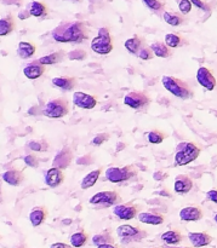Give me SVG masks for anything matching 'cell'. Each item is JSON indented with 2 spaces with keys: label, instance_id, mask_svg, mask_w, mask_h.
Here are the masks:
<instances>
[{
  "label": "cell",
  "instance_id": "cell-1",
  "mask_svg": "<svg viewBox=\"0 0 217 248\" xmlns=\"http://www.w3.org/2000/svg\"><path fill=\"white\" fill-rule=\"evenodd\" d=\"M51 34L53 40L57 43L79 44L89 38V29L85 22L74 21L60 24Z\"/></svg>",
  "mask_w": 217,
  "mask_h": 248
},
{
  "label": "cell",
  "instance_id": "cell-2",
  "mask_svg": "<svg viewBox=\"0 0 217 248\" xmlns=\"http://www.w3.org/2000/svg\"><path fill=\"white\" fill-rule=\"evenodd\" d=\"M162 84L170 93L176 96L177 98L181 99H189L193 97V91L191 86L184 80L179 78L171 77V75H164L162 78Z\"/></svg>",
  "mask_w": 217,
  "mask_h": 248
},
{
  "label": "cell",
  "instance_id": "cell-3",
  "mask_svg": "<svg viewBox=\"0 0 217 248\" xmlns=\"http://www.w3.org/2000/svg\"><path fill=\"white\" fill-rule=\"evenodd\" d=\"M200 155V148L192 142H182L177 145L175 162L177 166H187Z\"/></svg>",
  "mask_w": 217,
  "mask_h": 248
},
{
  "label": "cell",
  "instance_id": "cell-4",
  "mask_svg": "<svg viewBox=\"0 0 217 248\" xmlns=\"http://www.w3.org/2000/svg\"><path fill=\"white\" fill-rule=\"evenodd\" d=\"M69 103L63 97L53 98L49 101L44 107L43 114L50 119H60L67 115L69 113Z\"/></svg>",
  "mask_w": 217,
  "mask_h": 248
},
{
  "label": "cell",
  "instance_id": "cell-5",
  "mask_svg": "<svg viewBox=\"0 0 217 248\" xmlns=\"http://www.w3.org/2000/svg\"><path fill=\"white\" fill-rule=\"evenodd\" d=\"M135 176H137V169L133 165H126L123 167H109L106 171V179L111 183L128 182Z\"/></svg>",
  "mask_w": 217,
  "mask_h": 248
},
{
  "label": "cell",
  "instance_id": "cell-6",
  "mask_svg": "<svg viewBox=\"0 0 217 248\" xmlns=\"http://www.w3.org/2000/svg\"><path fill=\"white\" fill-rule=\"evenodd\" d=\"M91 50L99 55H108L113 50V41L108 28L102 27L99 29V35L92 39Z\"/></svg>",
  "mask_w": 217,
  "mask_h": 248
},
{
  "label": "cell",
  "instance_id": "cell-7",
  "mask_svg": "<svg viewBox=\"0 0 217 248\" xmlns=\"http://www.w3.org/2000/svg\"><path fill=\"white\" fill-rule=\"evenodd\" d=\"M117 235L121 239L123 244H129L133 241H141L147 236V232L138 227H134L130 224H124L118 227Z\"/></svg>",
  "mask_w": 217,
  "mask_h": 248
},
{
  "label": "cell",
  "instance_id": "cell-8",
  "mask_svg": "<svg viewBox=\"0 0 217 248\" xmlns=\"http://www.w3.org/2000/svg\"><path fill=\"white\" fill-rule=\"evenodd\" d=\"M121 201L120 195L117 191H100L90 199V203L99 207H112Z\"/></svg>",
  "mask_w": 217,
  "mask_h": 248
},
{
  "label": "cell",
  "instance_id": "cell-9",
  "mask_svg": "<svg viewBox=\"0 0 217 248\" xmlns=\"http://www.w3.org/2000/svg\"><path fill=\"white\" fill-rule=\"evenodd\" d=\"M150 103V98L146 92L143 91H131L124 97V104L130 108L138 110L145 107H147Z\"/></svg>",
  "mask_w": 217,
  "mask_h": 248
},
{
  "label": "cell",
  "instance_id": "cell-10",
  "mask_svg": "<svg viewBox=\"0 0 217 248\" xmlns=\"http://www.w3.org/2000/svg\"><path fill=\"white\" fill-rule=\"evenodd\" d=\"M138 211H140V206L133 202H128L114 206L113 213L119 218V219L131 220L135 217H137Z\"/></svg>",
  "mask_w": 217,
  "mask_h": 248
},
{
  "label": "cell",
  "instance_id": "cell-11",
  "mask_svg": "<svg viewBox=\"0 0 217 248\" xmlns=\"http://www.w3.org/2000/svg\"><path fill=\"white\" fill-rule=\"evenodd\" d=\"M197 80H198L199 85H201L208 91H213L217 84L215 77L211 73V70L208 69L206 67L199 68L198 72H197Z\"/></svg>",
  "mask_w": 217,
  "mask_h": 248
},
{
  "label": "cell",
  "instance_id": "cell-12",
  "mask_svg": "<svg viewBox=\"0 0 217 248\" xmlns=\"http://www.w3.org/2000/svg\"><path fill=\"white\" fill-rule=\"evenodd\" d=\"M73 103L82 109H94L97 104V98L92 94L77 91L73 94Z\"/></svg>",
  "mask_w": 217,
  "mask_h": 248
},
{
  "label": "cell",
  "instance_id": "cell-13",
  "mask_svg": "<svg viewBox=\"0 0 217 248\" xmlns=\"http://www.w3.org/2000/svg\"><path fill=\"white\" fill-rule=\"evenodd\" d=\"M45 184L49 188H57L65 182V173L62 169L58 167H51L50 170L45 172Z\"/></svg>",
  "mask_w": 217,
  "mask_h": 248
},
{
  "label": "cell",
  "instance_id": "cell-14",
  "mask_svg": "<svg viewBox=\"0 0 217 248\" xmlns=\"http://www.w3.org/2000/svg\"><path fill=\"white\" fill-rule=\"evenodd\" d=\"M45 72H46V65L39 62V60L28 63V64L23 68L24 77L28 78V79L31 80H35L38 79V78L43 77Z\"/></svg>",
  "mask_w": 217,
  "mask_h": 248
},
{
  "label": "cell",
  "instance_id": "cell-15",
  "mask_svg": "<svg viewBox=\"0 0 217 248\" xmlns=\"http://www.w3.org/2000/svg\"><path fill=\"white\" fill-rule=\"evenodd\" d=\"M193 189V179L187 174H179L175 179L174 190L176 194L184 195Z\"/></svg>",
  "mask_w": 217,
  "mask_h": 248
},
{
  "label": "cell",
  "instance_id": "cell-16",
  "mask_svg": "<svg viewBox=\"0 0 217 248\" xmlns=\"http://www.w3.org/2000/svg\"><path fill=\"white\" fill-rule=\"evenodd\" d=\"M73 160V153L69 147H63L57 155L53 159V167H58V169H67L70 165Z\"/></svg>",
  "mask_w": 217,
  "mask_h": 248
},
{
  "label": "cell",
  "instance_id": "cell-17",
  "mask_svg": "<svg viewBox=\"0 0 217 248\" xmlns=\"http://www.w3.org/2000/svg\"><path fill=\"white\" fill-rule=\"evenodd\" d=\"M204 212L198 206H188L180 211V218L184 222H198L203 218Z\"/></svg>",
  "mask_w": 217,
  "mask_h": 248
},
{
  "label": "cell",
  "instance_id": "cell-18",
  "mask_svg": "<svg viewBox=\"0 0 217 248\" xmlns=\"http://www.w3.org/2000/svg\"><path fill=\"white\" fill-rule=\"evenodd\" d=\"M49 216V210L45 206H38L34 207L29 213V222L33 227H40L44 222L46 220Z\"/></svg>",
  "mask_w": 217,
  "mask_h": 248
},
{
  "label": "cell",
  "instance_id": "cell-19",
  "mask_svg": "<svg viewBox=\"0 0 217 248\" xmlns=\"http://www.w3.org/2000/svg\"><path fill=\"white\" fill-rule=\"evenodd\" d=\"M2 181L6 184L12 186H18L23 183L24 174L23 172L17 169H10L2 173Z\"/></svg>",
  "mask_w": 217,
  "mask_h": 248
},
{
  "label": "cell",
  "instance_id": "cell-20",
  "mask_svg": "<svg viewBox=\"0 0 217 248\" xmlns=\"http://www.w3.org/2000/svg\"><path fill=\"white\" fill-rule=\"evenodd\" d=\"M137 217L141 223L150 225H160L165 222V216L159 212H141Z\"/></svg>",
  "mask_w": 217,
  "mask_h": 248
},
{
  "label": "cell",
  "instance_id": "cell-21",
  "mask_svg": "<svg viewBox=\"0 0 217 248\" xmlns=\"http://www.w3.org/2000/svg\"><path fill=\"white\" fill-rule=\"evenodd\" d=\"M52 85L63 91H72L78 85V80L74 77H57L52 79Z\"/></svg>",
  "mask_w": 217,
  "mask_h": 248
},
{
  "label": "cell",
  "instance_id": "cell-22",
  "mask_svg": "<svg viewBox=\"0 0 217 248\" xmlns=\"http://www.w3.org/2000/svg\"><path fill=\"white\" fill-rule=\"evenodd\" d=\"M188 239L193 247H205L213 242V237L208 234V232H189Z\"/></svg>",
  "mask_w": 217,
  "mask_h": 248
},
{
  "label": "cell",
  "instance_id": "cell-23",
  "mask_svg": "<svg viewBox=\"0 0 217 248\" xmlns=\"http://www.w3.org/2000/svg\"><path fill=\"white\" fill-rule=\"evenodd\" d=\"M145 44H146L145 39L141 38L140 35H134L133 38L128 39V40L125 41L124 46H125V48L130 53H133V55H138L141 48L145 47V46H143Z\"/></svg>",
  "mask_w": 217,
  "mask_h": 248
},
{
  "label": "cell",
  "instance_id": "cell-24",
  "mask_svg": "<svg viewBox=\"0 0 217 248\" xmlns=\"http://www.w3.org/2000/svg\"><path fill=\"white\" fill-rule=\"evenodd\" d=\"M162 240L169 246H176V245L181 244L182 240H184V235L181 234V232L177 229L169 230V232H165L162 235Z\"/></svg>",
  "mask_w": 217,
  "mask_h": 248
},
{
  "label": "cell",
  "instance_id": "cell-25",
  "mask_svg": "<svg viewBox=\"0 0 217 248\" xmlns=\"http://www.w3.org/2000/svg\"><path fill=\"white\" fill-rule=\"evenodd\" d=\"M102 173V169L100 167V169L97 170H94V171L89 172V173L86 174V176L83 178L82 183H80V188L84 189V190H86V189H90L92 188V186L96 184V182L99 181L100 176H101Z\"/></svg>",
  "mask_w": 217,
  "mask_h": 248
},
{
  "label": "cell",
  "instance_id": "cell-26",
  "mask_svg": "<svg viewBox=\"0 0 217 248\" xmlns=\"http://www.w3.org/2000/svg\"><path fill=\"white\" fill-rule=\"evenodd\" d=\"M36 47L33 43L31 41H21L17 47V53L21 58L26 60V58H31L32 56L35 53Z\"/></svg>",
  "mask_w": 217,
  "mask_h": 248
},
{
  "label": "cell",
  "instance_id": "cell-27",
  "mask_svg": "<svg viewBox=\"0 0 217 248\" xmlns=\"http://www.w3.org/2000/svg\"><path fill=\"white\" fill-rule=\"evenodd\" d=\"M150 48L154 55L159 58H169L171 56V47H169L167 43H163V41H154L150 45Z\"/></svg>",
  "mask_w": 217,
  "mask_h": 248
},
{
  "label": "cell",
  "instance_id": "cell-28",
  "mask_svg": "<svg viewBox=\"0 0 217 248\" xmlns=\"http://www.w3.org/2000/svg\"><path fill=\"white\" fill-rule=\"evenodd\" d=\"M66 52L65 51L60 50V51H56V52L50 53L48 56H44V57L39 58V62L43 63L45 65H52V64H57V63L62 62L66 57Z\"/></svg>",
  "mask_w": 217,
  "mask_h": 248
},
{
  "label": "cell",
  "instance_id": "cell-29",
  "mask_svg": "<svg viewBox=\"0 0 217 248\" xmlns=\"http://www.w3.org/2000/svg\"><path fill=\"white\" fill-rule=\"evenodd\" d=\"M15 27H16V22H15V18L12 15L4 17V18L0 19V35H9L10 33L14 31Z\"/></svg>",
  "mask_w": 217,
  "mask_h": 248
},
{
  "label": "cell",
  "instance_id": "cell-30",
  "mask_svg": "<svg viewBox=\"0 0 217 248\" xmlns=\"http://www.w3.org/2000/svg\"><path fill=\"white\" fill-rule=\"evenodd\" d=\"M92 244L97 247L102 246V245L114 244V237L112 236L111 230H104V232L95 235V236L92 237Z\"/></svg>",
  "mask_w": 217,
  "mask_h": 248
},
{
  "label": "cell",
  "instance_id": "cell-31",
  "mask_svg": "<svg viewBox=\"0 0 217 248\" xmlns=\"http://www.w3.org/2000/svg\"><path fill=\"white\" fill-rule=\"evenodd\" d=\"M89 241V234L84 230H80V232H74V234L70 236V245L74 248H80L87 244Z\"/></svg>",
  "mask_w": 217,
  "mask_h": 248
},
{
  "label": "cell",
  "instance_id": "cell-32",
  "mask_svg": "<svg viewBox=\"0 0 217 248\" xmlns=\"http://www.w3.org/2000/svg\"><path fill=\"white\" fill-rule=\"evenodd\" d=\"M49 14V9L44 2L32 1L29 6V15L34 17H44Z\"/></svg>",
  "mask_w": 217,
  "mask_h": 248
},
{
  "label": "cell",
  "instance_id": "cell-33",
  "mask_svg": "<svg viewBox=\"0 0 217 248\" xmlns=\"http://www.w3.org/2000/svg\"><path fill=\"white\" fill-rule=\"evenodd\" d=\"M165 43L169 47L171 48H177V47H181L186 40H184V36L179 33H169L165 35Z\"/></svg>",
  "mask_w": 217,
  "mask_h": 248
},
{
  "label": "cell",
  "instance_id": "cell-34",
  "mask_svg": "<svg viewBox=\"0 0 217 248\" xmlns=\"http://www.w3.org/2000/svg\"><path fill=\"white\" fill-rule=\"evenodd\" d=\"M163 17H164V21L167 22V24H170V26L172 27H177V26H181L182 23H184V16L180 14H176V12H164V15H163Z\"/></svg>",
  "mask_w": 217,
  "mask_h": 248
},
{
  "label": "cell",
  "instance_id": "cell-35",
  "mask_svg": "<svg viewBox=\"0 0 217 248\" xmlns=\"http://www.w3.org/2000/svg\"><path fill=\"white\" fill-rule=\"evenodd\" d=\"M167 137V135H165L160 130H153L150 132H148V142L152 143V144H160Z\"/></svg>",
  "mask_w": 217,
  "mask_h": 248
},
{
  "label": "cell",
  "instance_id": "cell-36",
  "mask_svg": "<svg viewBox=\"0 0 217 248\" xmlns=\"http://www.w3.org/2000/svg\"><path fill=\"white\" fill-rule=\"evenodd\" d=\"M28 148L32 152L40 153V152H46L49 149V144L44 140H31L28 143Z\"/></svg>",
  "mask_w": 217,
  "mask_h": 248
},
{
  "label": "cell",
  "instance_id": "cell-37",
  "mask_svg": "<svg viewBox=\"0 0 217 248\" xmlns=\"http://www.w3.org/2000/svg\"><path fill=\"white\" fill-rule=\"evenodd\" d=\"M67 56L70 61H75V60L82 61V60H85V58H86L87 53H86V51H84L83 48H77V50L70 51Z\"/></svg>",
  "mask_w": 217,
  "mask_h": 248
},
{
  "label": "cell",
  "instance_id": "cell-38",
  "mask_svg": "<svg viewBox=\"0 0 217 248\" xmlns=\"http://www.w3.org/2000/svg\"><path fill=\"white\" fill-rule=\"evenodd\" d=\"M137 56L141 58V60L150 61V60H152V58L154 57L155 55H154V52H153L152 48H150V47H148V46H145V47L141 48Z\"/></svg>",
  "mask_w": 217,
  "mask_h": 248
},
{
  "label": "cell",
  "instance_id": "cell-39",
  "mask_svg": "<svg viewBox=\"0 0 217 248\" xmlns=\"http://www.w3.org/2000/svg\"><path fill=\"white\" fill-rule=\"evenodd\" d=\"M23 161H24V164L27 165V166L33 167V169H35V167L39 166L38 156H36L35 154H33V153H32V154L26 155V156L23 157Z\"/></svg>",
  "mask_w": 217,
  "mask_h": 248
},
{
  "label": "cell",
  "instance_id": "cell-40",
  "mask_svg": "<svg viewBox=\"0 0 217 248\" xmlns=\"http://www.w3.org/2000/svg\"><path fill=\"white\" fill-rule=\"evenodd\" d=\"M142 2L148 9L154 10V11H159V10H162L164 7V4L160 2L159 0H142Z\"/></svg>",
  "mask_w": 217,
  "mask_h": 248
},
{
  "label": "cell",
  "instance_id": "cell-41",
  "mask_svg": "<svg viewBox=\"0 0 217 248\" xmlns=\"http://www.w3.org/2000/svg\"><path fill=\"white\" fill-rule=\"evenodd\" d=\"M108 140H109L108 133H99V135H97L96 137L91 140V144L95 145V147H100V145H102L103 143H106Z\"/></svg>",
  "mask_w": 217,
  "mask_h": 248
},
{
  "label": "cell",
  "instance_id": "cell-42",
  "mask_svg": "<svg viewBox=\"0 0 217 248\" xmlns=\"http://www.w3.org/2000/svg\"><path fill=\"white\" fill-rule=\"evenodd\" d=\"M192 6H193V4H192L191 0H181V1L179 2V9L182 15L189 14L192 10Z\"/></svg>",
  "mask_w": 217,
  "mask_h": 248
},
{
  "label": "cell",
  "instance_id": "cell-43",
  "mask_svg": "<svg viewBox=\"0 0 217 248\" xmlns=\"http://www.w3.org/2000/svg\"><path fill=\"white\" fill-rule=\"evenodd\" d=\"M191 1L194 6H197L198 9H200V10H203V11H209V10H210L209 9L208 5H206L205 2L201 1V0H191Z\"/></svg>",
  "mask_w": 217,
  "mask_h": 248
},
{
  "label": "cell",
  "instance_id": "cell-44",
  "mask_svg": "<svg viewBox=\"0 0 217 248\" xmlns=\"http://www.w3.org/2000/svg\"><path fill=\"white\" fill-rule=\"evenodd\" d=\"M206 198L210 201H213L214 203H217V189H211L206 193Z\"/></svg>",
  "mask_w": 217,
  "mask_h": 248
},
{
  "label": "cell",
  "instance_id": "cell-45",
  "mask_svg": "<svg viewBox=\"0 0 217 248\" xmlns=\"http://www.w3.org/2000/svg\"><path fill=\"white\" fill-rule=\"evenodd\" d=\"M50 248H73V246L65 244V242H56V244L51 245Z\"/></svg>",
  "mask_w": 217,
  "mask_h": 248
},
{
  "label": "cell",
  "instance_id": "cell-46",
  "mask_svg": "<svg viewBox=\"0 0 217 248\" xmlns=\"http://www.w3.org/2000/svg\"><path fill=\"white\" fill-rule=\"evenodd\" d=\"M97 248H120V247H118L114 244H107V245H102V246H99Z\"/></svg>",
  "mask_w": 217,
  "mask_h": 248
},
{
  "label": "cell",
  "instance_id": "cell-47",
  "mask_svg": "<svg viewBox=\"0 0 217 248\" xmlns=\"http://www.w3.org/2000/svg\"><path fill=\"white\" fill-rule=\"evenodd\" d=\"M214 219H215V222L217 223V213L215 215V218H214Z\"/></svg>",
  "mask_w": 217,
  "mask_h": 248
},
{
  "label": "cell",
  "instance_id": "cell-48",
  "mask_svg": "<svg viewBox=\"0 0 217 248\" xmlns=\"http://www.w3.org/2000/svg\"><path fill=\"white\" fill-rule=\"evenodd\" d=\"M17 248H24L23 246H21V247H17Z\"/></svg>",
  "mask_w": 217,
  "mask_h": 248
},
{
  "label": "cell",
  "instance_id": "cell-49",
  "mask_svg": "<svg viewBox=\"0 0 217 248\" xmlns=\"http://www.w3.org/2000/svg\"><path fill=\"white\" fill-rule=\"evenodd\" d=\"M154 248H160V247H154Z\"/></svg>",
  "mask_w": 217,
  "mask_h": 248
},
{
  "label": "cell",
  "instance_id": "cell-50",
  "mask_svg": "<svg viewBox=\"0 0 217 248\" xmlns=\"http://www.w3.org/2000/svg\"><path fill=\"white\" fill-rule=\"evenodd\" d=\"M184 248H189V247H184Z\"/></svg>",
  "mask_w": 217,
  "mask_h": 248
}]
</instances>
